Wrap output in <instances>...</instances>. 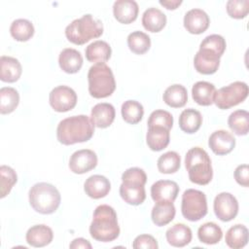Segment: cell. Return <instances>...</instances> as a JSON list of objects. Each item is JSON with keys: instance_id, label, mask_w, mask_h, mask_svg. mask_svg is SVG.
<instances>
[{"instance_id": "obj_1", "label": "cell", "mask_w": 249, "mask_h": 249, "mask_svg": "<svg viewBox=\"0 0 249 249\" xmlns=\"http://www.w3.org/2000/svg\"><path fill=\"white\" fill-rule=\"evenodd\" d=\"M94 132V124L86 115H77L59 122L56 138L63 145H73L89 141Z\"/></svg>"}, {"instance_id": "obj_2", "label": "cell", "mask_w": 249, "mask_h": 249, "mask_svg": "<svg viewBox=\"0 0 249 249\" xmlns=\"http://www.w3.org/2000/svg\"><path fill=\"white\" fill-rule=\"evenodd\" d=\"M89 233L93 239L101 242H110L118 238L120 227L117 213L113 207L101 204L95 208L89 226Z\"/></svg>"}, {"instance_id": "obj_3", "label": "cell", "mask_w": 249, "mask_h": 249, "mask_svg": "<svg viewBox=\"0 0 249 249\" xmlns=\"http://www.w3.org/2000/svg\"><path fill=\"white\" fill-rule=\"evenodd\" d=\"M185 167L191 182L197 185H207L213 177L211 160L200 147L191 148L185 156Z\"/></svg>"}, {"instance_id": "obj_4", "label": "cell", "mask_w": 249, "mask_h": 249, "mask_svg": "<svg viewBox=\"0 0 249 249\" xmlns=\"http://www.w3.org/2000/svg\"><path fill=\"white\" fill-rule=\"evenodd\" d=\"M103 34V24L99 19L87 14L82 18L74 19L65 28V36L69 42L75 45H84L100 37Z\"/></svg>"}, {"instance_id": "obj_5", "label": "cell", "mask_w": 249, "mask_h": 249, "mask_svg": "<svg viewBox=\"0 0 249 249\" xmlns=\"http://www.w3.org/2000/svg\"><path fill=\"white\" fill-rule=\"evenodd\" d=\"M28 198L31 207L36 212L45 215L55 212L61 201L58 190L46 182L33 185L29 190Z\"/></svg>"}, {"instance_id": "obj_6", "label": "cell", "mask_w": 249, "mask_h": 249, "mask_svg": "<svg viewBox=\"0 0 249 249\" xmlns=\"http://www.w3.org/2000/svg\"><path fill=\"white\" fill-rule=\"evenodd\" d=\"M89 92L94 98L110 96L116 89V82L111 68L104 62L93 64L88 73Z\"/></svg>"}, {"instance_id": "obj_7", "label": "cell", "mask_w": 249, "mask_h": 249, "mask_svg": "<svg viewBox=\"0 0 249 249\" xmlns=\"http://www.w3.org/2000/svg\"><path fill=\"white\" fill-rule=\"evenodd\" d=\"M181 212L185 219L196 222L207 214V201L204 193L195 189H188L182 195Z\"/></svg>"}, {"instance_id": "obj_8", "label": "cell", "mask_w": 249, "mask_h": 249, "mask_svg": "<svg viewBox=\"0 0 249 249\" xmlns=\"http://www.w3.org/2000/svg\"><path fill=\"white\" fill-rule=\"evenodd\" d=\"M248 91L246 83L236 81L216 90L213 102L219 109H230L243 102L248 96Z\"/></svg>"}, {"instance_id": "obj_9", "label": "cell", "mask_w": 249, "mask_h": 249, "mask_svg": "<svg viewBox=\"0 0 249 249\" xmlns=\"http://www.w3.org/2000/svg\"><path fill=\"white\" fill-rule=\"evenodd\" d=\"M50 105L56 112H67L77 104V94L73 89L67 86H58L52 89L49 96Z\"/></svg>"}, {"instance_id": "obj_10", "label": "cell", "mask_w": 249, "mask_h": 249, "mask_svg": "<svg viewBox=\"0 0 249 249\" xmlns=\"http://www.w3.org/2000/svg\"><path fill=\"white\" fill-rule=\"evenodd\" d=\"M213 207L216 217L223 222L231 221L238 213L237 199L233 195L226 192L216 196Z\"/></svg>"}, {"instance_id": "obj_11", "label": "cell", "mask_w": 249, "mask_h": 249, "mask_svg": "<svg viewBox=\"0 0 249 249\" xmlns=\"http://www.w3.org/2000/svg\"><path fill=\"white\" fill-rule=\"evenodd\" d=\"M97 165V156L89 149H82L74 152L69 160V168L73 173L84 174Z\"/></svg>"}, {"instance_id": "obj_12", "label": "cell", "mask_w": 249, "mask_h": 249, "mask_svg": "<svg viewBox=\"0 0 249 249\" xmlns=\"http://www.w3.org/2000/svg\"><path fill=\"white\" fill-rule=\"evenodd\" d=\"M208 145L214 154L225 156L230 154L235 147V138L229 131L220 129L210 135Z\"/></svg>"}, {"instance_id": "obj_13", "label": "cell", "mask_w": 249, "mask_h": 249, "mask_svg": "<svg viewBox=\"0 0 249 249\" xmlns=\"http://www.w3.org/2000/svg\"><path fill=\"white\" fill-rule=\"evenodd\" d=\"M145 184L135 181L124 180L120 186V195L124 202L130 205H139L146 198Z\"/></svg>"}, {"instance_id": "obj_14", "label": "cell", "mask_w": 249, "mask_h": 249, "mask_svg": "<svg viewBox=\"0 0 249 249\" xmlns=\"http://www.w3.org/2000/svg\"><path fill=\"white\" fill-rule=\"evenodd\" d=\"M179 193L176 182L171 180H160L151 187V196L156 202H173Z\"/></svg>"}, {"instance_id": "obj_15", "label": "cell", "mask_w": 249, "mask_h": 249, "mask_svg": "<svg viewBox=\"0 0 249 249\" xmlns=\"http://www.w3.org/2000/svg\"><path fill=\"white\" fill-rule=\"evenodd\" d=\"M210 19L201 9H192L184 17V27L191 34H201L208 28Z\"/></svg>"}, {"instance_id": "obj_16", "label": "cell", "mask_w": 249, "mask_h": 249, "mask_svg": "<svg viewBox=\"0 0 249 249\" xmlns=\"http://www.w3.org/2000/svg\"><path fill=\"white\" fill-rule=\"evenodd\" d=\"M139 7L134 0H117L113 5L115 18L124 24L133 22L138 16Z\"/></svg>"}, {"instance_id": "obj_17", "label": "cell", "mask_w": 249, "mask_h": 249, "mask_svg": "<svg viewBox=\"0 0 249 249\" xmlns=\"http://www.w3.org/2000/svg\"><path fill=\"white\" fill-rule=\"evenodd\" d=\"M84 190L89 197L98 199L106 196L109 194L111 190V183L105 176L95 174L89 176L86 180Z\"/></svg>"}, {"instance_id": "obj_18", "label": "cell", "mask_w": 249, "mask_h": 249, "mask_svg": "<svg viewBox=\"0 0 249 249\" xmlns=\"http://www.w3.org/2000/svg\"><path fill=\"white\" fill-rule=\"evenodd\" d=\"M115 108L110 103H98L94 105L90 112V120L94 126L106 128L112 124L115 120Z\"/></svg>"}, {"instance_id": "obj_19", "label": "cell", "mask_w": 249, "mask_h": 249, "mask_svg": "<svg viewBox=\"0 0 249 249\" xmlns=\"http://www.w3.org/2000/svg\"><path fill=\"white\" fill-rule=\"evenodd\" d=\"M58 64L62 71L68 74H75L83 66V56L81 53L72 48L62 50L58 56Z\"/></svg>"}, {"instance_id": "obj_20", "label": "cell", "mask_w": 249, "mask_h": 249, "mask_svg": "<svg viewBox=\"0 0 249 249\" xmlns=\"http://www.w3.org/2000/svg\"><path fill=\"white\" fill-rule=\"evenodd\" d=\"M22 73L20 62L13 56L2 55L0 58V79L5 83L17 82Z\"/></svg>"}, {"instance_id": "obj_21", "label": "cell", "mask_w": 249, "mask_h": 249, "mask_svg": "<svg viewBox=\"0 0 249 249\" xmlns=\"http://www.w3.org/2000/svg\"><path fill=\"white\" fill-rule=\"evenodd\" d=\"M25 238L30 246L44 247L53 241V232L46 225H35L28 229Z\"/></svg>"}, {"instance_id": "obj_22", "label": "cell", "mask_w": 249, "mask_h": 249, "mask_svg": "<svg viewBox=\"0 0 249 249\" xmlns=\"http://www.w3.org/2000/svg\"><path fill=\"white\" fill-rule=\"evenodd\" d=\"M170 141L169 130L160 126H150L146 134L148 147L155 152H160L167 147Z\"/></svg>"}, {"instance_id": "obj_23", "label": "cell", "mask_w": 249, "mask_h": 249, "mask_svg": "<svg viewBox=\"0 0 249 249\" xmlns=\"http://www.w3.org/2000/svg\"><path fill=\"white\" fill-rule=\"evenodd\" d=\"M226 40L223 36L218 34H211L206 36L199 45L198 52L220 59L226 51Z\"/></svg>"}, {"instance_id": "obj_24", "label": "cell", "mask_w": 249, "mask_h": 249, "mask_svg": "<svg viewBox=\"0 0 249 249\" xmlns=\"http://www.w3.org/2000/svg\"><path fill=\"white\" fill-rule=\"evenodd\" d=\"M167 242L174 247H184L192 240V230L181 223L170 227L165 233Z\"/></svg>"}, {"instance_id": "obj_25", "label": "cell", "mask_w": 249, "mask_h": 249, "mask_svg": "<svg viewBox=\"0 0 249 249\" xmlns=\"http://www.w3.org/2000/svg\"><path fill=\"white\" fill-rule=\"evenodd\" d=\"M175 206L173 202H156L152 209L151 217L153 223L158 227H163L169 224L175 217Z\"/></svg>"}, {"instance_id": "obj_26", "label": "cell", "mask_w": 249, "mask_h": 249, "mask_svg": "<svg viewBox=\"0 0 249 249\" xmlns=\"http://www.w3.org/2000/svg\"><path fill=\"white\" fill-rule=\"evenodd\" d=\"M142 24L150 32H160L166 24V16L158 8H148L142 15Z\"/></svg>"}, {"instance_id": "obj_27", "label": "cell", "mask_w": 249, "mask_h": 249, "mask_svg": "<svg viewBox=\"0 0 249 249\" xmlns=\"http://www.w3.org/2000/svg\"><path fill=\"white\" fill-rule=\"evenodd\" d=\"M86 58L90 62L100 63L109 60L111 57L112 50L109 44L102 40H97L90 43L85 51Z\"/></svg>"}, {"instance_id": "obj_28", "label": "cell", "mask_w": 249, "mask_h": 249, "mask_svg": "<svg viewBox=\"0 0 249 249\" xmlns=\"http://www.w3.org/2000/svg\"><path fill=\"white\" fill-rule=\"evenodd\" d=\"M216 92L215 86L209 82H196L192 88L193 99L201 106H209L213 103L214 94Z\"/></svg>"}, {"instance_id": "obj_29", "label": "cell", "mask_w": 249, "mask_h": 249, "mask_svg": "<svg viewBox=\"0 0 249 249\" xmlns=\"http://www.w3.org/2000/svg\"><path fill=\"white\" fill-rule=\"evenodd\" d=\"M202 124V116L199 111L189 108L185 109L179 117V126L186 133L193 134L196 132Z\"/></svg>"}, {"instance_id": "obj_30", "label": "cell", "mask_w": 249, "mask_h": 249, "mask_svg": "<svg viewBox=\"0 0 249 249\" xmlns=\"http://www.w3.org/2000/svg\"><path fill=\"white\" fill-rule=\"evenodd\" d=\"M162 98L168 106L172 108H181L185 106L188 101V92L184 86L174 84L164 90Z\"/></svg>"}, {"instance_id": "obj_31", "label": "cell", "mask_w": 249, "mask_h": 249, "mask_svg": "<svg viewBox=\"0 0 249 249\" xmlns=\"http://www.w3.org/2000/svg\"><path fill=\"white\" fill-rule=\"evenodd\" d=\"M248 229L244 225H234L226 232L225 241L232 249H240L248 242Z\"/></svg>"}, {"instance_id": "obj_32", "label": "cell", "mask_w": 249, "mask_h": 249, "mask_svg": "<svg viewBox=\"0 0 249 249\" xmlns=\"http://www.w3.org/2000/svg\"><path fill=\"white\" fill-rule=\"evenodd\" d=\"M34 26L32 22L25 18H18L14 20L10 26L12 37L18 42H25L34 35Z\"/></svg>"}, {"instance_id": "obj_33", "label": "cell", "mask_w": 249, "mask_h": 249, "mask_svg": "<svg viewBox=\"0 0 249 249\" xmlns=\"http://www.w3.org/2000/svg\"><path fill=\"white\" fill-rule=\"evenodd\" d=\"M19 103V94L18 90L11 87L0 89V113L2 115L10 114L18 107Z\"/></svg>"}, {"instance_id": "obj_34", "label": "cell", "mask_w": 249, "mask_h": 249, "mask_svg": "<svg viewBox=\"0 0 249 249\" xmlns=\"http://www.w3.org/2000/svg\"><path fill=\"white\" fill-rule=\"evenodd\" d=\"M228 124L236 135H246L249 129V113L246 110L232 112L228 119Z\"/></svg>"}, {"instance_id": "obj_35", "label": "cell", "mask_w": 249, "mask_h": 249, "mask_svg": "<svg viewBox=\"0 0 249 249\" xmlns=\"http://www.w3.org/2000/svg\"><path fill=\"white\" fill-rule=\"evenodd\" d=\"M223 236L222 229L213 222H208L201 225L197 230V237L200 242L205 244H216Z\"/></svg>"}, {"instance_id": "obj_36", "label": "cell", "mask_w": 249, "mask_h": 249, "mask_svg": "<svg viewBox=\"0 0 249 249\" xmlns=\"http://www.w3.org/2000/svg\"><path fill=\"white\" fill-rule=\"evenodd\" d=\"M121 112L122 117L125 123L135 124L142 120L144 115V108L142 104L136 100H126L123 103Z\"/></svg>"}, {"instance_id": "obj_37", "label": "cell", "mask_w": 249, "mask_h": 249, "mask_svg": "<svg viewBox=\"0 0 249 249\" xmlns=\"http://www.w3.org/2000/svg\"><path fill=\"white\" fill-rule=\"evenodd\" d=\"M127 46L136 54H144L151 47V39L142 31H133L127 36Z\"/></svg>"}, {"instance_id": "obj_38", "label": "cell", "mask_w": 249, "mask_h": 249, "mask_svg": "<svg viewBox=\"0 0 249 249\" xmlns=\"http://www.w3.org/2000/svg\"><path fill=\"white\" fill-rule=\"evenodd\" d=\"M181 165V158L177 152L169 151L161 155L158 160V169L160 173L171 174L178 171Z\"/></svg>"}, {"instance_id": "obj_39", "label": "cell", "mask_w": 249, "mask_h": 249, "mask_svg": "<svg viewBox=\"0 0 249 249\" xmlns=\"http://www.w3.org/2000/svg\"><path fill=\"white\" fill-rule=\"evenodd\" d=\"M194 65L198 73L203 75H211L218 70L220 59L210 57L197 52L194 58Z\"/></svg>"}, {"instance_id": "obj_40", "label": "cell", "mask_w": 249, "mask_h": 249, "mask_svg": "<svg viewBox=\"0 0 249 249\" xmlns=\"http://www.w3.org/2000/svg\"><path fill=\"white\" fill-rule=\"evenodd\" d=\"M0 175H1V198H4L12 190L14 185L18 181V176L16 171L8 166L1 165L0 167Z\"/></svg>"}, {"instance_id": "obj_41", "label": "cell", "mask_w": 249, "mask_h": 249, "mask_svg": "<svg viewBox=\"0 0 249 249\" xmlns=\"http://www.w3.org/2000/svg\"><path fill=\"white\" fill-rule=\"evenodd\" d=\"M147 124L148 127L160 126L170 130L173 125V117L169 112L165 110H156L153 111L149 116Z\"/></svg>"}, {"instance_id": "obj_42", "label": "cell", "mask_w": 249, "mask_h": 249, "mask_svg": "<svg viewBox=\"0 0 249 249\" xmlns=\"http://www.w3.org/2000/svg\"><path fill=\"white\" fill-rule=\"evenodd\" d=\"M226 9L231 18L236 19L244 18L249 12V0H229Z\"/></svg>"}, {"instance_id": "obj_43", "label": "cell", "mask_w": 249, "mask_h": 249, "mask_svg": "<svg viewBox=\"0 0 249 249\" xmlns=\"http://www.w3.org/2000/svg\"><path fill=\"white\" fill-rule=\"evenodd\" d=\"M132 247L135 249H158L159 245L154 236L150 234H140L134 238Z\"/></svg>"}, {"instance_id": "obj_44", "label": "cell", "mask_w": 249, "mask_h": 249, "mask_svg": "<svg viewBox=\"0 0 249 249\" xmlns=\"http://www.w3.org/2000/svg\"><path fill=\"white\" fill-rule=\"evenodd\" d=\"M234 179L243 187L249 186V168L247 164H240L235 168Z\"/></svg>"}, {"instance_id": "obj_45", "label": "cell", "mask_w": 249, "mask_h": 249, "mask_svg": "<svg viewBox=\"0 0 249 249\" xmlns=\"http://www.w3.org/2000/svg\"><path fill=\"white\" fill-rule=\"evenodd\" d=\"M69 247L71 249H78V248H85V249H91V244L89 243V240L83 238V237H79V238H75L69 245Z\"/></svg>"}, {"instance_id": "obj_46", "label": "cell", "mask_w": 249, "mask_h": 249, "mask_svg": "<svg viewBox=\"0 0 249 249\" xmlns=\"http://www.w3.org/2000/svg\"><path fill=\"white\" fill-rule=\"evenodd\" d=\"M160 4L163 7H165L167 10H175L177 9L181 4V0H160Z\"/></svg>"}]
</instances>
